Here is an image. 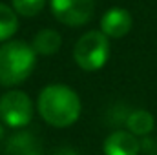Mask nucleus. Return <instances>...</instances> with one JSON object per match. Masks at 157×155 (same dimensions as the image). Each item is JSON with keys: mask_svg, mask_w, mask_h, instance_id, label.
<instances>
[{"mask_svg": "<svg viewBox=\"0 0 157 155\" xmlns=\"http://www.w3.org/2000/svg\"><path fill=\"white\" fill-rule=\"evenodd\" d=\"M18 29V17L13 7L0 2V42H7Z\"/></svg>", "mask_w": 157, "mask_h": 155, "instance_id": "9b49d317", "label": "nucleus"}, {"mask_svg": "<svg viewBox=\"0 0 157 155\" xmlns=\"http://www.w3.org/2000/svg\"><path fill=\"white\" fill-rule=\"evenodd\" d=\"M82 102L75 89L66 84H49L39 93L37 112L44 122L55 128H68L80 117Z\"/></svg>", "mask_w": 157, "mask_h": 155, "instance_id": "f257e3e1", "label": "nucleus"}, {"mask_svg": "<svg viewBox=\"0 0 157 155\" xmlns=\"http://www.w3.org/2000/svg\"><path fill=\"white\" fill-rule=\"evenodd\" d=\"M2 135H4V130H2V124H0V139H2Z\"/></svg>", "mask_w": 157, "mask_h": 155, "instance_id": "4468645a", "label": "nucleus"}, {"mask_svg": "<svg viewBox=\"0 0 157 155\" xmlns=\"http://www.w3.org/2000/svg\"><path fill=\"white\" fill-rule=\"evenodd\" d=\"M33 119V102L20 91L11 89L0 97V122L9 128H24Z\"/></svg>", "mask_w": 157, "mask_h": 155, "instance_id": "20e7f679", "label": "nucleus"}, {"mask_svg": "<svg viewBox=\"0 0 157 155\" xmlns=\"http://www.w3.org/2000/svg\"><path fill=\"white\" fill-rule=\"evenodd\" d=\"M49 7L53 17L60 24L78 28L91 20L95 11V2L93 0H49Z\"/></svg>", "mask_w": 157, "mask_h": 155, "instance_id": "39448f33", "label": "nucleus"}, {"mask_svg": "<svg viewBox=\"0 0 157 155\" xmlns=\"http://www.w3.org/2000/svg\"><path fill=\"white\" fill-rule=\"evenodd\" d=\"M132 29V15L124 7H112L101 18V31L108 39H122Z\"/></svg>", "mask_w": 157, "mask_h": 155, "instance_id": "423d86ee", "label": "nucleus"}, {"mask_svg": "<svg viewBox=\"0 0 157 155\" xmlns=\"http://www.w3.org/2000/svg\"><path fill=\"white\" fill-rule=\"evenodd\" d=\"M46 0H11V7L20 17H35L44 9Z\"/></svg>", "mask_w": 157, "mask_h": 155, "instance_id": "f8f14e48", "label": "nucleus"}, {"mask_svg": "<svg viewBox=\"0 0 157 155\" xmlns=\"http://www.w3.org/2000/svg\"><path fill=\"white\" fill-rule=\"evenodd\" d=\"M37 66V53L31 44L7 40L0 46V86L13 88L22 84Z\"/></svg>", "mask_w": 157, "mask_h": 155, "instance_id": "f03ea898", "label": "nucleus"}, {"mask_svg": "<svg viewBox=\"0 0 157 155\" xmlns=\"http://www.w3.org/2000/svg\"><path fill=\"white\" fill-rule=\"evenodd\" d=\"M73 59L84 71H99L110 59V39L102 31H88L77 40Z\"/></svg>", "mask_w": 157, "mask_h": 155, "instance_id": "7ed1b4c3", "label": "nucleus"}, {"mask_svg": "<svg viewBox=\"0 0 157 155\" xmlns=\"http://www.w3.org/2000/svg\"><path fill=\"white\" fill-rule=\"evenodd\" d=\"M53 155H78V153L75 150H71V148H59Z\"/></svg>", "mask_w": 157, "mask_h": 155, "instance_id": "ddd939ff", "label": "nucleus"}, {"mask_svg": "<svg viewBox=\"0 0 157 155\" xmlns=\"http://www.w3.org/2000/svg\"><path fill=\"white\" fill-rule=\"evenodd\" d=\"M139 141L132 131L117 130L110 133L102 144L104 155H139Z\"/></svg>", "mask_w": 157, "mask_h": 155, "instance_id": "0eeeda50", "label": "nucleus"}, {"mask_svg": "<svg viewBox=\"0 0 157 155\" xmlns=\"http://www.w3.org/2000/svg\"><path fill=\"white\" fill-rule=\"evenodd\" d=\"M60 44H62V39H60V35L57 31H53V29H42V31H39L35 35L31 47L35 49L37 55L51 57V55H55L60 49Z\"/></svg>", "mask_w": 157, "mask_h": 155, "instance_id": "1a4fd4ad", "label": "nucleus"}, {"mask_svg": "<svg viewBox=\"0 0 157 155\" xmlns=\"http://www.w3.org/2000/svg\"><path fill=\"white\" fill-rule=\"evenodd\" d=\"M6 155H42V152L39 148L37 139L29 131H22L9 139Z\"/></svg>", "mask_w": 157, "mask_h": 155, "instance_id": "6e6552de", "label": "nucleus"}, {"mask_svg": "<svg viewBox=\"0 0 157 155\" xmlns=\"http://www.w3.org/2000/svg\"><path fill=\"white\" fill-rule=\"evenodd\" d=\"M154 117L150 112L146 110H135L128 115L126 120V126H128V131H132L133 135H148L152 130H154Z\"/></svg>", "mask_w": 157, "mask_h": 155, "instance_id": "9d476101", "label": "nucleus"}]
</instances>
